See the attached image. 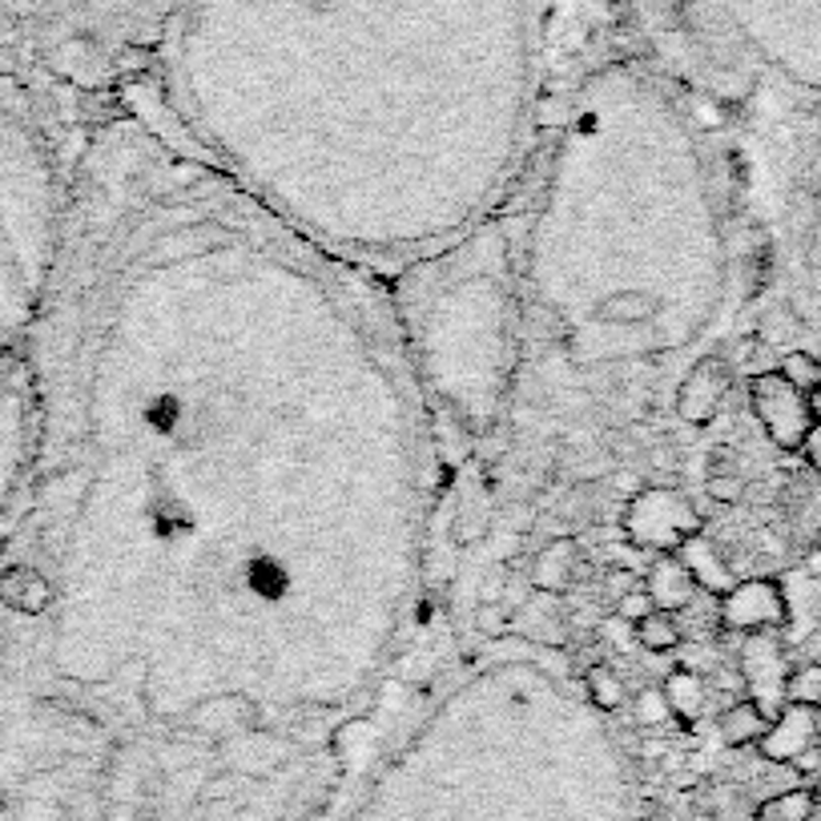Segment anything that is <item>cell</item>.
Returning a JSON list of instances; mask_svg holds the SVG:
<instances>
[{
  "instance_id": "obj_3",
  "label": "cell",
  "mask_w": 821,
  "mask_h": 821,
  "mask_svg": "<svg viewBox=\"0 0 821 821\" xmlns=\"http://www.w3.org/2000/svg\"><path fill=\"white\" fill-rule=\"evenodd\" d=\"M540 185L519 254L511 410L632 427L709 355L729 294L709 137L673 81L616 65L580 85Z\"/></svg>"
},
{
  "instance_id": "obj_13",
  "label": "cell",
  "mask_w": 821,
  "mask_h": 821,
  "mask_svg": "<svg viewBox=\"0 0 821 821\" xmlns=\"http://www.w3.org/2000/svg\"><path fill=\"white\" fill-rule=\"evenodd\" d=\"M818 724L821 709H806V705H785L769 721V733L761 736V757L765 761H797L806 757L809 749L818 745Z\"/></svg>"
},
{
  "instance_id": "obj_29",
  "label": "cell",
  "mask_w": 821,
  "mask_h": 821,
  "mask_svg": "<svg viewBox=\"0 0 821 821\" xmlns=\"http://www.w3.org/2000/svg\"><path fill=\"white\" fill-rule=\"evenodd\" d=\"M806 572H809V576H821V548H813V552H809Z\"/></svg>"
},
{
  "instance_id": "obj_22",
  "label": "cell",
  "mask_w": 821,
  "mask_h": 821,
  "mask_svg": "<svg viewBox=\"0 0 821 821\" xmlns=\"http://www.w3.org/2000/svg\"><path fill=\"white\" fill-rule=\"evenodd\" d=\"M813 818V789H789L769 797L753 821H809Z\"/></svg>"
},
{
  "instance_id": "obj_20",
  "label": "cell",
  "mask_w": 821,
  "mask_h": 821,
  "mask_svg": "<svg viewBox=\"0 0 821 821\" xmlns=\"http://www.w3.org/2000/svg\"><path fill=\"white\" fill-rule=\"evenodd\" d=\"M632 637H637V649L652 652V656L673 652L685 644V632H681L676 612H664V608H649V612L640 616L637 625H632Z\"/></svg>"
},
{
  "instance_id": "obj_5",
  "label": "cell",
  "mask_w": 821,
  "mask_h": 821,
  "mask_svg": "<svg viewBox=\"0 0 821 821\" xmlns=\"http://www.w3.org/2000/svg\"><path fill=\"white\" fill-rule=\"evenodd\" d=\"M72 154L33 85L0 72V371L29 350L57 278Z\"/></svg>"
},
{
  "instance_id": "obj_11",
  "label": "cell",
  "mask_w": 821,
  "mask_h": 821,
  "mask_svg": "<svg viewBox=\"0 0 821 821\" xmlns=\"http://www.w3.org/2000/svg\"><path fill=\"white\" fill-rule=\"evenodd\" d=\"M721 604V632H781L789 625V596L777 580L753 576L736 580L733 588L717 596Z\"/></svg>"
},
{
  "instance_id": "obj_4",
  "label": "cell",
  "mask_w": 821,
  "mask_h": 821,
  "mask_svg": "<svg viewBox=\"0 0 821 821\" xmlns=\"http://www.w3.org/2000/svg\"><path fill=\"white\" fill-rule=\"evenodd\" d=\"M499 222L398 270L423 282L415 294L391 282L435 410L471 435L507 419L524 359V302Z\"/></svg>"
},
{
  "instance_id": "obj_30",
  "label": "cell",
  "mask_w": 821,
  "mask_h": 821,
  "mask_svg": "<svg viewBox=\"0 0 821 821\" xmlns=\"http://www.w3.org/2000/svg\"><path fill=\"white\" fill-rule=\"evenodd\" d=\"M818 548H821V528H818Z\"/></svg>"
},
{
  "instance_id": "obj_19",
  "label": "cell",
  "mask_w": 821,
  "mask_h": 821,
  "mask_svg": "<svg viewBox=\"0 0 821 821\" xmlns=\"http://www.w3.org/2000/svg\"><path fill=\"white\" fill-rule=\"evenodd\" d=\"M580 685H584V697L596 705V709L608 717V712H620L628 705V685L625 676L616 673L608 661H592L580 668Z\"/></svg>"
},
{
  "instance_id": "obj_14",
  "label": "cell",
  "mask_w": 821,
  "mask_h": 821,
  "mask_svg": "<svg viewBox=\"0 0 821 821\" xmlns=\"http://www.w3.org/2000/svg\"><path fill=\"white\" fill-rule=\"evenodd\" d=\"M640 588L649 592L652 608H664V612H681L700 596V584L693 580V572L685 567V560L676 552L652 555L649 572L640 580Z\"/></svg>"
},
{
  "instance_id": "obj_26",
  "label": "cell",
  "mask_w": 821,
  "mask_h": 821,
  "mask_svg": "<svg viewBox=\"0 0 821 821\" xmlns=\"http://www.w3.org/2000/svg\"><path fill=\"white\" fill-rule=\"evenodd\" d=\"M649 608H652V600H649V592H644V588L628 592L625 600H616V616H620V620H628V625H637V620L649 612Z\"/></svg>"
},
{
  "instance_id": "obj_18",
  "label": "cell",
  "mask_w": 821,
  "mask_h": 821,
  "mask_svg": "<svg viewBox=\"0 0 821 821\" xmlns=\"http://www.w3.org/2000/svg\"><path fill=\"white\" fill-rule=\"evenodd\" d=\"M769 712L761 709L757 700H733V705H724L721 717H717V733H721V741L729 749H749V745H761V736L769 733Z\"/></svg>"
},
{
  "instance_id": "obj_8",
  "label": "cell",
  "mask_w": 821,
  "mask_h": 821,
  "mask_svg": "<svg viewBox=\"0 0 821 821\" xmlns=\"http://www.w3.org/2000/svg\"><path fill=\"white\" fill-rule=\"evenodd\" d=\"M620 528H625L628 543L632 548H644V552H676L688 536L705 531V519L685 495L673 492V487H640L632 499L625 504V516H620Z\"/></svg>"
},
{
  "instance_id": "obj_25",
  "label": "cell",
  "mask_w": 821,
  "mask_h": 821,
  "mask_svg": "<svg viewBox=\"0 0 821 821\" xmlns=\"http://www.w3.org/2000/svg\"><path fill=\"white\" fill-rule=\"evenodd\" d=\"M668 721H673V712H668L661 693H640L637 697V724L652 729V724H668Z\"/></svg>"
},
{
  "instance_id": "obj_27",
  "label": "cell",
  "mask_w": 821,
  "mask_h": 821,
  "mask_svg": "<svg viewBox=\"0 0 821 821\" xmlns=\"http://www.w3.org/2000/svg\"><path fill=\"white\" fill-rule=\"evenodd\" d=\"M801 459H806V468L813 471V475H821V423L809 427L806 443H801Z\"/></svg>"
},
{
  "instance_id": "obj_23",
  "label": "cell",
  "mask_w": 821,
  "mask_h": 821,
  "mask_svg": "<svg viewBox=\"0 0 821 821\" xmlns=\"http://www.w3.org/2000/svg\"><path fill=\"white\" fill-rule=\"evenodd\" d=\"M777 374H781V379H789L797 391H806V395H809V391L821 383V359L813 355V350L794 347V350H785L781 359H777Z\"/></svg>"
},
{
  "instance_id": "obj_9",
  "label": "cell",
  "mask_w": 821,
  "mask_h": 821,
  "mask_svg": "<svg viewBox=\"0 0 821 821\" xmlns=\"http://www.w3.org/2000/svg\"><path fill=\"white\" fill-rule=\"evenodd\" d=\"M749 410L757 415L761 431L769 435V443L777 451H801L813 415H809L806 391H797L789 379L773 371H757L749 379Z\"/></svg>"
},
{
  "instance_id": "obj_21",
  "label": "cell",
  "mask_w": 821,
  "mask_h": 821,
  "mask_svg": "<svg viewBox=\"0 0 821 821\" xmlns=\"http://www.w3.org/2000/svg\"><path fill=\"white\" fill-rule=\"evenodd\" d=\"M785 705H806V709H821V664H797L785 673Z\"/></svg>"
},
{
  "instance_id": "obj_15",
  "label": "cell",
  "mask_w": 821,
  "mask_h": 821,
  "mask_svg": "<svg viewBox=\"0 0 821 821\" xmlns=\"http://www.w3.org/2000/svg\"><path fill=\"white\" fill-rule=\"evenodd\" d=\"M576 564H580V548L572 536H560V540L543 543L536 560H531V584L548 596H564L576 580Z\"/></svg>"
},
{
  "instance_id": "obj_28",
  "label": "cell",
  "mask_w": 821,
  "mask_h": 821,
  "mask_svg": "<svg viewBox=\"0 0 821 821\" xmlns=\"http://www.w3.org/2000/svg\"><path fill=\"white\" fill-rule=\"evenodd\" d=\"M806 403H809V415H813V423H821V383L813 386V391H809Z\"/></svg>"
},
{
  "instance_id": "obj_1",
  "label": "cell",
  "mask_w": 821,
  "mask_h": 821,
  "mask_svg": "<svg viewBox=\"0 0 821 821\" xmlns=\"http://www.w3.org/2000/svg\"><path fill=\"white\" fill-rule=\"evenodd\" d=\"M0 528V818L311 809L403 664L443 427L391 278L142 93L72 154Z\"/></svg>"
},
{
  "instance_id": "obj_16",
  "label": "cell",
  "mask_w": 821,
  "mask_h": 821,
  "mask_svg": "<svg viewBox=\"0 0 821 821\" xmlns=\"http://www.w3.org/2000/svg\"><path fill=\"white\" fill-rule=\"evenodd\" d=\"M676 555L685 560V567L693 572V580L700 584V592H709V596H724V592L736 584L733 572H729V564H724L721 552H717V543H712L705 531L688 536V540L676 548Z\"/></svg>"
},
{
  "instance_id": "obj_12",
  "label": "cell",
  "mask_w": 821,
  "mask_h": 821,
  "mask_svg": "<svg viewBox=\"0 0 821 821\" xmlns=\"http://www.w3.org/2000/svg\"><path fill=\"white\" fill-rule=\"evenodd\" d=\"M736 664H741V681L749 688V700H757L769 717H777L785 709V673H789L781 637L777 632H745Z\"/></svg>"
},
{
  "instance_id": "obj_24",
  "label": "cell",
  "mask_w": 821,
  "mask_h": 821,
  "mask_svg": "<svg viewBox=\"0 0 821 821\" xmlns=\"http://www.w3.org/2000/svg\"><path fill=\"white\" fill-rule=\"evenodd\" d=\"M705 495H709L712 504L736 507L741 499H745V480H741V475H733V471H724V475H709V480H705Z\"/></svg>"
},
{
  "instance_id": "obj_10",
  "label": "cell",
  "mask_w": 821,
  "mask_h": 821,
  "mask_svg": "<svg viewBox=\"0 0 821 821\" xmlns=\"http://www.w3.org/2000/svg\"><path fill=\"white\" fill-rule=\"evenodd\" d=\"M733 379H736L733 362L724 359L721 350H709V355H700V359L681 374L668 410H673L685 427H709V423L721 415L724 398L733 395Z\"/></svg>"
},
{
  "instance_id": "obj_2",
  "label": "cell",
  "mask_w": 821,
  "mask_h": 821,
  "mask_svg": "<svg viewBox=\"0 0 821 821\" xmlns=\"http://www.w3.org/2000/svg\"><path fill=\"white\" fill-rule=\"evenodd\" d=\"M548 0H169L137 93L238 190L379 274L504 214Z\"/></svg>"
},
{
  "instance_id": "obj_17",
  "label": "cell",
  "mask_w": 821,
  "mask_h": 821,
  "mask_svg": "<svg viewBox=\"0 0 821 821\" xmlns=\"http://www.w3.org/2000/svg\"><path fill=\"white\" fill-rule=\"evenodd\" d=\"M661 697H664V705H668V712H673V721L681 724V729H693V724L700 721V712H705L709 688H705V676H700L697 668L676 664L673 673L664 676Z\"/></svg>"
},
{
  "instance_id": "obj_6",
  "label": "cell",
  "mask_w": 821,
  "mask_h": 821,
  "mask_svg": "<svg viewBox=\"0 0 821 821\" xmlns=\"http://www.w3.org/2000/svg\"><path fill=\"white\" fill-rule=\"evenodd\" d=\"M729 41L794 81L821 85V0H705Z\"/></svg>"
},
{
  "instance_id": "obj_7",
  "label": "cell",
  "mask_w": 821,
  "mask_h": 821,
  "mask_svg": "<svg viewBox=\"0 0 821 821\" xmlns=\"http://www.w3.org/2000/svg\"><path fill=\"white\" fill-rule=\"evenodd\" d=\"M33 374L24 355L0 371V528L9 519V507L21 492L29 451H33Z\"/></svg>"
}]
</instances>
